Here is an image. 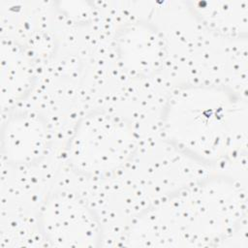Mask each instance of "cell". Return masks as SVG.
Returning a JSON list of instances; mask_svg holds the SVG:
<instances>
[{"mask_svg": "<svg viewBox=\"0 0 248 248\" xmlns=\"http://www.w3.org/2000/svg\"><path fill=\"white\" fill-rule=\"evenodd\" d=\"M239 197L225 179H206L147 209L130 227L125 246L208 247L230 235L240 214Z\"/></svg>", "mask_w": 248, "mask_h": 248, "instance_id": "obj_1", "label": "cell"}, {"mask_svg": "<svg viewBox=\"0 0 248 248\" xmlns=\"http://www.w3.org/2000/svg\"><path fill=\"white\" fill-rule=\"evenodd\" d=\"M235 108L223 92L210 88L185 89L170 103L167 131L186 151L202 159L222 156L230 141Z\"/></svg>", "mask_w": 248, "mask_h": 248, "instance_id": "obj_2", "label": "cell"}, {"mask_svg": "<svg viewBox=\"0 0 248 248\" xmlns=\"http://www.w3.org/2000/svg\"><path fill=\"white\" fill-rule=\"evenodd\" d=\"M136 146L129 124L102 112L83 117L68 146L70 164L87 175H105L121 167Z\"/></svg>", "mask_w": 248, "mask_h": 248, "instance_id": "obj_3", "label": "cell"}, {"mask_svg": "<svg viewBox=\"0 0 248 248\" xmlns=\"http://www.w3.org/2000/svg\"><path fill=\"white\" fill-rule=\"evenodd\" d=\"M40 229L55 247H99L102 242L101 226L93 211L66 193L55 194L46 202Z\"/></svg>", "mask_w": 248, "mask_h": 248, "instance_id": "obj_4", "label": "cell"}, {"mask_svg": "<svg viewBox=\"0 0 248 248\" xmlns=\"http://www.w3.org/2000/svg\"><path fill=\"white\" fill-rule=\"evenodd\" d=\"M46 142V126L36 115H14L3 127L2 151L11 162L27 163L38 158Z\"/></svg>", "mask_w": 248, "mask_h": 248, "instance_id": "obj_5", "label": "cell"}, {"mask_svg": "<svg viewBox=\"0 0 248 248\" xmlns=\"http://www.w3.org/2000/svg\"><path fill=\"white\" fill-rule=\"evenodd\" d=\"M120 39V54L130 69L142 74L157 66L161 46L154 33L146 30L128 31Z\"/></svg>", "mask_w": 248, "mask_h": 248, "instance_id": "obj_6", "label": "cell"}, {"mask_svg": "<svg viewBox=\"0 0 248 248\" xmlns=\"http://www.w3.org/2000/svg\"><path fill=\"white\" fill-rule=\"evenodd\" d=\"M2 78L7 77V81L2 82V100L9 104L22 97L31 83V70L27 58L16 46H8L7 54L2 50Z\"/></svg>", "mask_w": 248, "mask_h": 248, "instance_id": "obj_7", "label": "cell"}]
</instances>
